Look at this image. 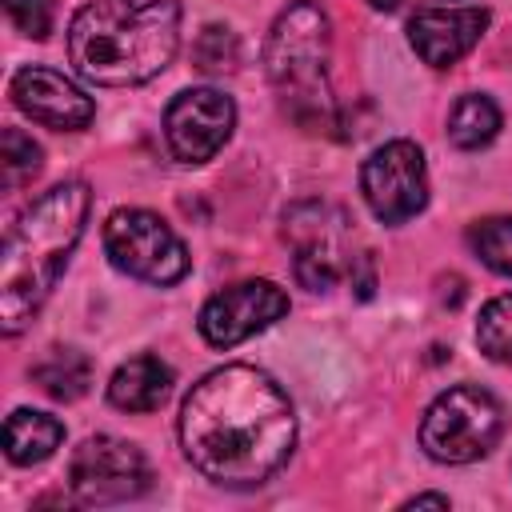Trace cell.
Segmentation results:
<instances>
[{"label": "cell", "mask_w": 512, "mask_h": 512, "mask_svg": "<svg viewBox=\"0 0 512 512\" xmlns=\"http://www.w3.org/2000/svg\"><path fill=\"white\" fill-rule=\"evenodd\" d=\"M476 344L488 360L512 364V292L488 300L476 320Z\"/></svg>", "instance_id": "20"}, {"label": "cell", "mask_w": 512, "mask_h": 512, "mask_svg": "<svg viewBox=\"0 0 512 512\" xmlns=\"http://www.w3.org/2000/svg\"><path fill=\"white\" fill-rule=\"evenodd\" d=\"M468 244L484 268L496 276H512V216H488L468 228Z\"/></svg>", "instance_id": "19"}, {"label": "cell", "mask_w": 512, "mask_h": 512, "mask_svg": "<svg viewBox=\"0 0 512 512\" xmlns=\"http://www.w3.org/2000/svg\"><path fill=\"white\" fill-rule=\"evenodd\" d=\"M292 444V400L252 364L212 368L184 396L180 448L212 484L256 488L292 456Z\"/></svg>", "instance_id": "1"}, {"label": "cell", "mask_w": 512, "mask_h": 512, "mask_svg": "<svg viewBox=\"0 0 512 512\" xmlns=\"http://www.w3.org/2000/svg\"><path fill=\"white\" fill-rule=\"evenodd\" d=\"M172 368L152 356V352H140L132 360H124L112 380H108V400L120 408V412H156L168 396H172Z\"/></svg>", "instance_id": "14"}, {"label": "cell", "mask_w": 512, "mask_h": 512, "mask_svg": "<svg viewBox=\"0 0 512 512\" xmlns=\"http://www.w3.org/2000/svg\"><path fill=\"white\" fill-rule=\"evenodd\" d=\"M32 376L52 400H80L92 384V364L76 348H48V356L32 368Z\"/></svg>", "instance_id": "17"}, {"label": "cell", "mask_w": 512, "mask_h": 512, "mask_svg": "<svg viewBox=\"0 0 512 512\" xmlns=\"http://www.w3.org/2000/svg\"><path fill=\"white\" fill-rule=\"evenodd\" d=\"M148 460L132 440L120 436H88L68 464V484L80 504H124L148 492Z\"/></svg>", "instance_id": "7"}, {"label": "cell", "mask_w": 512, "mask_h": 512, "mask_svg": "<svg viewBox=\"0 0 512 512\" xmlns=\"http://www.w3.org/2000/svg\"><path fill=\"white\" fill-rule=\"evenodd\" d=\"M364 4H368V8H376V12H392L400 0H364Z\"/></svg>", "instance_id": "24"}, {"label": "cell", "mask_w": 512, "mask_h": 512, "mask_svg": "<svg viewBox=\"0 0 512 512\" xmlns=\"http://www.w3.org/2000/svg\"><path fill=\"white\" fill-rule=\"evenodd\" d=\"M92 208V192L84 180L52 184L20 220L8 228L0 252V324L16 336L48 300L68 256L84 236V220Z\"/></svg>", "instance_id": "3"}, {"label": "cell", "mask_w": 512, "mask_h": 512, "mask_svg": "<svg viewBox=\"0 0 512 512\" xmlns=\"http://www.w3.org/2000/svg\"><path fill=\"white\" fill-rule=\"evenodd\" d=\"M280 316H288V292L272 280H240L216 296H208V304L200 308V336L212 348H232L256 332H264L268 324H276Z\"/></svg>", "instance_id": "10"}, {"label": "cell", "mask_w": 512, "mask_h": 512, "mask_svg": "<svg viewBox=\"0 0 512 512\" xmlns=\"http://www.w3.org/2000/svg\"><path fill=\"white\" fill-rule=\"evenodd\" d=\"M176 48V0H88L68 24V60L100 88H128L160 76Z\"/></svg>", "instance_id": "2"}, {"label": "cell", "mask_w": 512, "mask_h": 512, "mask_svg": "<svg viewBox=\"0 0 512 512\" xmlns=\"http://www.w3.org/2000/svg\"><path fill=\"white\" fill-rule=\"evenodd\" d=\"M64 440V424L36 408H16L4 420V456L12 464H40Z\"/></svg>", "instance_id": "15"}, {"label": "cell", "mask_w": 512, "mask_h": 512, "mask_svg": "<svg viewBox=\"0 0 512 512\" xmlns=\"http://www.w3.org/2000/svg\"><path fill=\"white\" fill-rule=\"evenodd\" d=\"M496 132H500V108H496L492 96L468 92V96H460V100L452 104V112H448V140H452L456 148L476 152V148L492 144Z\"/></svg>", "instance_id": "16"}, {"label": "cell", "mask_w": 512, "mask_h": 512, "mask_svg": "<svg viewBox=\"0 0 512 512\" xmlns=\"http://www.w3.org/2000/svg\"><path fill=\"white\" fill-rule=\"evenodd\" d=\"M504 432L500 400L480 384H456L440 392L420 420V448L436 464H472L496 448Z\"/></svg>", "instance_id": "5"}, {"label": "cell", "mask_w": 512, "mask_h": 512, "mask_svg": "<svg viewBox=\"0 0 512 512\" xmlns=\"http://www.w3.org/2000/svg\"><path fill=\"white\" fill-rule=\"evenodd\" d=\"M40 164H44L40 144L20 128H4V136H0V180H4V188L8 192L24 188L40 172Z\"/></svg>", "instance_id": "18"}, {"label": "cell", "mask_w": 512, "mask_h": 512, "mask_svg": "<svg viewBox=\"0 0 512 512\" xmlns=\"http://www.w3.org/2000/svg\"><path fill=\"white\" fill-rule=\"evenodd\" d=\"M236 128V104L220 88H184L164 108V140L180 164L212 160Z\"/></svg>", "instance_id": "9"}, {"label": "cell", "mask_w": 512, "mask_h": 512, "mask_svg": "<svg viewBox=\"0 0 512 512\" xmlns=\"http://www.w3.org/2000/svg\"><path fill=\"white\" fill-rule=\"evenodd\" d=\"M8 92H12V100L24 116H32L36 124L56 128V132H80L96 116L92 96L72 76L56 72V68H44V64L20 68L8 84Z\"/></svg>", "instance_id": "11"}, {"label": "cell", "mask_w": 512, "mask_h": 512, "mask_svg": "<svg viewBox=\"0 0 512 512\" xmlns=\"http://www.w3.org/2000/svg\"><path fill=\"white\" fill-rule=\"evenodd\" d=\"M404 508H448V496H440V492H420V496L404 500Z\"/></svg>", "instance_id": "23"}, {"label": "cell", "mask_w": 512, "mask_h": 512, "mask_svg": "<svg viewBox=\"0 0 512 512\" xmlns=\"http://www.w3.org/2000/svg\"><path fill=\"white\" fill-rule=\"evenodd\" d=\"M312 220H304V208L296 204L288 216H284V232L292 236V248H296V280L308 288V292H328L344 272L352 276V260H344V244H340V216L336 224H324V216L332 208L324 204H308Z\"/></svg>", "instance_id": "12"}, {"label": "cell", "mask_w": 512, "mask_h": 512, "mask_svg": "<svg viewBox=\"0 0 512 512\" xmlns=\"http://www.w3.org/2000/svg\"><path fill=\"white\" fill-rule=\"evenodd\" d=\"M236 56H240V48H236V36L228 28L208 24L200 32V40H196V68H204V72H232Z\"/></svg>", "instance_id": "21"}, {"label": "cell", "mask_w": 512, "mask_h": 512, "mask_svg": "<svg viewBox=\"0 0 512 512\" xmlns=\"http://www.w3.org/2000/svg\"><path fill=\"white\" fill-rule=\"evenodd\" d=\"M12 24L32 36V40H44L52 32V20H56V0H4Z\"/></svg>", "instance_id": "22"}, {"label": "cell", "mask_w": 512, "mask_h": 512, "mask_svg": "<svg viewBox=\"0 0 512 512\" xmlns=\"http://www.w3.org/2000/svg\"><path fill=\"white\" fill-rule=\"evenodd\" d=\"M360 192L376 220L404 224L428 204V164L412 140L380 144L360 168Z\"/></svg>", "instance_id": "8"}, {"label": "cell", "mask_w": 512, "mask_h": 512, "mask_svg": "<svg viewBox=\"0 0 512 512\" xmlns=\"http://www.w3.org/2000/svg\"><path fill=\"white\" fill-rule=\"evenodd\" d=\"M484 28H488L484 8H420L408 20V40L424 64L448 68L480 44Z\"/></svg>", "instance_id": "13"}, {"label": "cell", "mask_w": 512, "mask_h": 512, "mask_svg": "<svg viewBox=\"0 0 512 512\" xmlns=\"http://www.w3.org/2000/svg\"><path fill=\"white\" fill-rule=\"evenodd\" d=\"M328 52H332V24L316 0H292L268 40H264V72L296 120L320 124L332 108L328 100Z\"/></svg>", "instance_id": "4"}, {"label": "cell", "mask_w": 512, "mask_h": 512, "mask_svg": "<svg viewBox=\"0 0 512 512\" xmlns=\"http://www.w3.org/2000/svg\"><path fill=\"white\" fill-rule=\"evenodd\" d=\"M104 252L124 276L156 284V288L184 280L192 264L172 224L148 208H116L104 220Z\"/></svg>", "instance_id": "6"}]
</instances>
